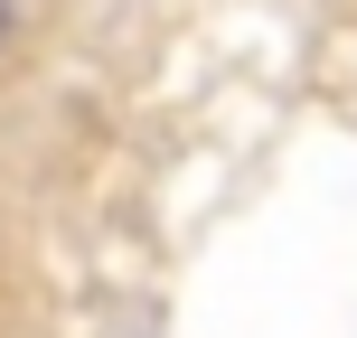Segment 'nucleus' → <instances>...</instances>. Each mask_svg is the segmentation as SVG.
<instances>
[{"label": "nucleus", "instance_id": "f257e3e1", "mask_svg": "<svg viewBox=\"0 0 357 338\" xmlns=\"http://www.w3.org/2000/svg\"><path fill=\"white\" fill-rule=\"evenodd\" d=\"M10 19H19V0H0V47H10Z\"/></svg>", "mask_w": 357, "mask_h": 338}]
</instances>
